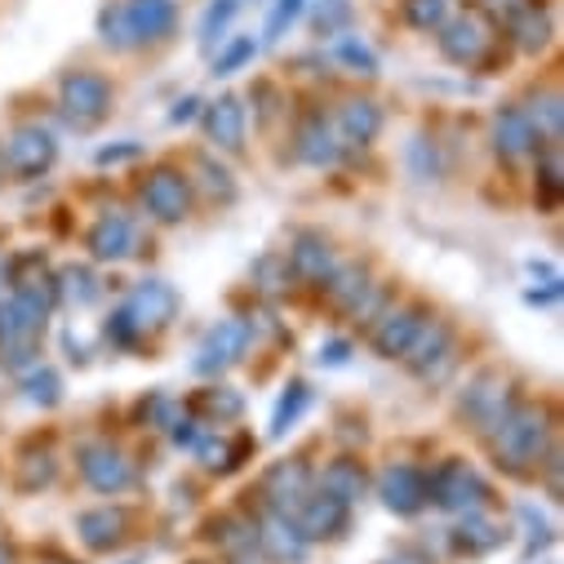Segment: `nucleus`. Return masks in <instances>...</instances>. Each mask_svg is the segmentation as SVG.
<instances>
[{
	"instance_id": "nucleus-1",
	"label": "nucleus",
	"mask_w": 564,
	"mask_h": 564,
	"mask_svg": "<svg viewBox=\"0 0 564 564\" xmlns=\"http://www.w3.org/2000/svg\"><path fill=\"white\" fill-rule=\"evenodd\" d=\"M485 436H489L494 463H498L507 476H529V471H538L542 454H546L551 441H555L551 413L538 409V404H520V400H511V404L498 413V422H494Z\"/></svg>"
},
{
	"instance_id": "nucleus-2",
	"label": "nucleus",
	"mask_w": 564,
	"mask_h": 564,
	"mask_svg": "<svg viewBox=\"0 0 564 564\" xmlns=\"http://www.w3.org/2000/svg\"><path fill=\"white\" fill-rule=\"evenodd\" d=\"M178 23V6L174 0H120L107 6L98 19V36L116 50L129 45H148V41H165Z\"/></svg>"
},
{
	"instance_id": "nucleus-3",
	"label": "nucleus",
	"mask_w": 564,
	"mask_h": 564,
	"mask_svg": "<svg viewBox=\"0 0 564 564\" xmlns=\"http://www.w3.org/2000/svg\"><path fill=\"white\" fill-rule=\"evenodd\" d=\"M45 321H50V312H41L28 299L0 303V365L6 369L32 365L36 347H41V334H45Z\"/></svg>"
},
{
	"instance_id": "nucleus-4",
	"label": "nucleus",
	"mask_w": 564,
	"mask_h": 564,
	"mask_svg": "<svg viewBox=\"0 0 564 564\" xmlns=\"http://www.w3.org/2000/svg\"><path fill=\"white\" fill-rule=\"evenodd\" d=\"M427 502L467 516V511L489 507V502H494V489H489L463 458H449V463H441V467L427 476Z\"/></svg>"
},
{
	"instance_id": "nucleus-5",
	"label": "nucleus",
	"mask_w": 564,
	"mask_h": 564,
	"mask_svg": "<svg viewBox=\"0 0 564 564\" xmlns=\"http://www.w3.org/2000/svg\"><path fill=\"white\" fill-rule=\"evenodd\" d=\"M417 378H427V382H436V378H445L449 369H454V360H458V343H454V325H445V321H432V325H422L417 334H413V343L404 347V356H400Z\"/></svg>"
},
{
	"instance_id": "nucleus-6",
	"label": "nucleus",
	"mask_w": 564,
	"mask_h": 564,
	"mask_svg": "<svg viewBox=\"0 0 564 564\" xmlns=\"http://www.w3.org/2000/svg\"><path fill=\"white\" fill-rule=\"evenodd\" d=\"M58 102L76 129H94L111 111V85L98 72H67L58 85Z\"/></svg>"
},
{
	"instance_id": "nucleus-7",
	"label": "nucleus",
	"mask_w": 564,
	"mask_h": 564,
	"mask_svg": "<svg viewBox=\"0 0 564 564\" xmlns=\"http://www.w3.org/2000/svg\"><path fill=\"white\" fill-rule=\"evenodd\" d=\"M249 343H253V329H249V321H240V316H227V321H218L205 338H200V347H196V360H192V369L196 373H223V369H231V365H240V356L249 351Z\"/></svg>"
},
{
	"instance_id": "nucleus-8",
	"label": "nucleus",
	"mask_w": 564,
	"mask_h": 564,
	"mask_svg": "<svg viewBox=\"0 0 564 564\" xmlns=\"http://www.w3.org/2000/svg\"><path fill=\"white\" fill-rule=\"evenodd\" d=\"M76 467H80L85 485H89V489H98V494H124V489L133 485V476H138V471H133V463H129L116 445H107V441L80 445Z\"/></svg>"
},
{
	"instance_id": "nucleus-9",
	"label": "nucleus",
	"mask_w": 564,
	"mask_h": 564,
	"mask_svg": "<svg viewBox=\"0 0 564 564\" xmlns=\"http://www.w3.org/2000/svg\"><path fill=\"white\" fill-rule=\"evenodd\" d=\"M54 156H58V143H54V133L45 124H23V129L10 133V143H6V165L19 178L45 174L54 165Z\"/></svg>"
},
{
	"instance_id": "nucleus-10",
	"label": "nucleus",
	"mask_w": 564,
	"mask_h": 564,
	"mask_svg": "<svg viewBox=\"0 0 564 564\" xmlns=\"http://www.w3.org/2000/svg\"><path fill=\"white\" fill-rule=\"evenodd\" d=\"M378 498L395 516H417L427 507V476H422L413 463H387L378 476Z\"/></svg>"
},
{
	"instance_id": "nucleus-11",
	"label": "nucleus",
	"mask_w": 564,
	"mask_h": 564,
	"mask_svg": "<svg viewBox=\"0 0 564 564\" xmlns=\"http://www.w3.org/2000/svg\"><path fill=\"white\" fill-rule=\"evenodd\" d=\"M494 152L507 165H520V161H529V156L542 152V133L533 129V120L524 116V107H502L494 116Z\"/></svg>"
},
{
	"instance_id": "nucleus-12",
	"label": "nucleus",
	"mask_w": 564,
	"mask_h": 564,
	"mask_svg": "<svg viewBox=\"0 0 564 564\" xmlns=\"http://www.w3.org/2000/svg\"><path fill=\"white\" fill-rule=\"evenodd\" d=\"M143 205H148V214H152L156 223H183L187 209H192V187H187V178H183L178 170L161 165V170L143 183Z\"/></svg>"
},
{
	"instance_id": "nucleus-13",
	"label": "nucleus",
	"mask_w": 564,
	"mask_h": 564,
	"mask_svg": "<svg viewBox=\"0 0 564 564\" xmlns=\"http://www.w3.org/2000/svg\"><path fill=\"white\" fill-rule=\"evenodd\" d=\"M124 312L138 325V334L143 329H165L174 321V312H178V294H174L170 280H143V285H133Z\"/></svg>"
},
{
	"instance_id": "nucleus-14",
	"label": "nucleus",
	"mask_w": 564,
	"mask_h": 564,
	"mask_svg": "<svg viewBox=\"0 0 564 564\" xmlns=\"http://www.w3.org/2000/svg\"><path fill=\"white\" fill-rule=\"evenodd\" d=\"M507 404H511V395H507L502 373H498V369H485V373H476V378H471V387L463 391V404H458V409H463V417L471 422V427L489 432Z\"/></svg>"
},
{
	"instance_id": "nucleus-15",
	"label": "nucleus",
	"mask_w": 564,
	"mask_h": 564,
	"mask_svg": "<svg viewBox=\"0 0 564 564\" xmlns=\"http://www.w3.org/2000/svg\"><path fill=\"white\" fill-rule=\"evenodd\" d=\"M307 494H312V467L299 463V458L275 463V467L267 471V480H262V498H267L271 511H280V516H294Z\"/></svg>"
},
{
	"instance_id": "nucleus-16",
	"label": "nucleus",
	"mask_w": 564,
	"mask_h": 564,
	"mask_svg": "<svg viewBox=\"0 0 564 564\" xmlns=\"http://www.w3.org/2000/svg\"><path fill=\"white\" fill-rule=\"evenodd\" d=\"M422 325H427V312H422V307H395V312H382V316L373 321L369 343H373V351H378L382 360H400L404 347L413 343V334H417Z\"/></svg>"
},
{
	"instance_id": "nucleus-17",
	"label": "nucleus",
	"mask_w": 564,
	"mask_h": 564,
	"mask_svg": "<svg viewBox=\"0 0 564 564\" xmlns=\"http://www.w3.org/2000/svg\"><path fill=\"white\" fill-rule=\"evenodd\" d=\"M133 245H138V231H133V218L129 214H102L94 227H89V236H85V249H89V258H98V262H120V258H129L133 253Z\"/></svg>"
},
{
	"instance_id": "nucleus-18",
	"label": "nucleus",
	"mask_w": 564,
	"mask_h": 564,
	"mask_svg": "<svg viewBox=\"0 0 564 564\" xmlns=\"http://www.w3.org/2000/svg\"><path fill=\"white\" fill-rule=\"evenodd\" d=\"M347 502L343 498H334V494H307L303 498V507L294 511V524L303 529V538L307 542H316V538H338L343 529H347Z\"/></svg>"
},
{
	"instance_id": "nucleus-19",
	"label": "nucleus",
	"mask_w": 564,
	"mask_h": 564,
	"mask_svg": "<svg viewBox=\"0 0 564 564\" xmlns=\"http://www.w3.org/2000/svg\"><path fill=\"white\" fill-rule=\"evenodd\" d=\"M285 258H290V271H294V275H303V280H312V285H325L329 271L338 267L334 245H329L321 231H299Z\"/></svg>"
},
{
	"instance_id": "nucleus-20",
	"label": "nucleus",
	"mask_w": 564,
	"mask_h": 564,
	"mask_svg": "<svg viewBox=\"0 0 564 564\" xmlns=\"http://www.w3.org/2000/svg\"><path fill=\"white\" fill-rule=\"evenodd\" d=\"M205 133H209V143L218 148V152H245V107H240V98H218V102H209V111H205Z\"/></svg>"
},
{
	"instance_id": "nucleus-21",
	"label": "nucleus",
	"mask_w": 564,
	"mask_h": 564,
	"mask_svg": "<svg viewBox=\"0 0 564 564\" xmlns=\"http://www.w3.org/2000/svg\"><path fill=\"white\" fill-rule=\"evenodd\" d=\"M76 533L89 551H111L120 546V538L129 533V511L124 507H94L76 516Z\"/></svg>"
},
{
	"instance_id": "nucleus-22",
	"label": "nucleus",
	"mask_w": 564,
	"mask_h": 564,
	"mask_svg": "<svg viewBox=\"0 0 564 564\" xmlns=\"http://www.w3.org/2000/svg\"><path fill=\"white\" fill-rule=\"evenodd\" d=\"M258 546H262L271 560H280V564H299V560L307 555V538H303V529H299L290 516H280V511H271V516L262 520V529H258Z\"/></svg>"
},
{
	"instance_id": "nucleus-23",
	"label": "nucleus",
	"mask_w": 564,
	"mask_h": 564,
	"mask_svg": "<svg viewBox=\"0 0 564 564\" xmlns=\"http://www.w3.org/2000/svg\"><path fill=\"white\" fill-rule=\"evenodd\" d=\"M378 129H382V111H378V102H369V98L347 102V107L338 111V120H334L338 148H369L373 138H378Z\"/></svg>"
},
{
	"instance_id": "nucleus-24",
	"label": "nucleus",
	"mask_w": 564,
	"mask_h": 564,
	"mask_svg": "<svg viewBox=\"0 0 564 564\" xmlns=\"http://www.w3.org/2000/svg\"><path fill=\"white\" fill-rule=\"evenodd\" d=\"M441 50H445V58H449V63L471 67V63H476V58L489 50V28H485L476 14H463V19H454V23L445 28Z\"/></svg>"
},
{
	"instance_id": "nucleus-25",
	"label": "nucleus",
	"mask_w": 564,
	"mask_h": 564,
	"mask_svg": "<svg viewBox=\"0 0 564 564\" xmlns=\"http://www.w3.org/2000/svg\"><path fill=\"white\" fill-rule=\"evenodd\" d=\"M338 133H334V124L321 116V111H312L307 120H303V129H299V161L303 165H316V170H325V165H334L338 161Z\"/></svg>"
},
{
	"instance_id": "nucleus-26",
	"label": "nucleus",
	"mask_w": 564,
	"mask_h": 564,
	"mask_svg": "<svg viewBox=\"0 0 564 564\" xmlns=\"http://www.w3.org/2000/svg\"><path fill=\"white\" fill-rule=\"evenodd\" d=\"M321 489H325V494H334V498H343V502L351 507V502H360V498H365V489H369V476H365L360 458L343 454V458H334V463L325 467V476H321Z\"/></svg>"
},
{
	"instance_id": "nucleus-27",
	"label": "nucleus",
	"mask_w": 564,
	"mask_h": 564,
	"mask_svg": "<svg viewBox=\"0 0 564 564\" xmlns=\"http://www.w3.org/2000/svg\"><path fill=\"white\" fill-rule=\"evenodd\" d=\"M454 546H458V551H467V555H489V551H498V546H502V524L485 520L480 511H467V516H463V524L454 529Z\"/></svg>"
},
{
	"instance_id": "nucleus-28",
	"label": "nucleus",
	"mask_w": 564,
	"mask_h": 564,
	"mask_svg": "<svg viewBox=\"0 0 564 564\" xmlns=\"http://www.w3.org/2000/svg\"><path fill=\"white\" fill-rule=\"evenodd\" d=\"M365 290H369V271H365L360 262H343V267H334L329 280H325V294H329V303H334L338 312H351Z\"/></svg>"
},
{
	"instance_id": "nucleus-29",
	"label": "nucleus",
	"mask_w": 564,
	"mask_h": 564,
	"mask_svg": "<svg viewBox=\"0 0 564 564\" xmlns=\"http://www.w3.org/2000/svg\"><path fill=\"white\" fill-rule=\"evenodd\" d=\"M307 409H312V387L307 382H290L285 395H280V404H275V413H271V441H285Z\"/></svg>"
},
{
	"instance_id": "nucleus-30",
	"label": "nucleus",
	"mask_w": 564,
	"mask_h": 564,
	"mask_svg": "<svg viewBox=\"0 0 564 564\" xmlns=\"http://www.w3.org/2000/svg\"><path fill=\"white\" fill-rule=\"evenodd\" d=\"M58 299H67L76 307H94L102 299V285L89 267H63L58 271Z\"/></svg>"
},
{
	"instance_id": "nucleus-31",
	"label": "nucleus",
	"mask_w": 564,
	"mask_h": 564,
	"mask_svg": "<svg viewBox=\"0 0 564 564\" xmlns=\"http://www.w3.org/2000/svg\"><path fill=\"white\" fill-rule=\"evenodd\" d=\"M192 454H196V458H200L209 471H236V467H240V458L249 454V441H236V445H227L223 436L214 441V436L205 432V436L196 441V449H192Z\"/></svg>"
},
{
	"instance_id": "nucleus-32",
	"label": "nucleus",
	"mask_w": 564,
	"mask_h": 564,
	"mask_svg": "<svg viewBox=\"0 0 564 564\" xmlns=\"http://www.w3.org/2000/svg\"><path fill=\"white\" fill-rule=\"evenodd\" d=\"M23 391H28V400H32V404L54 409V404L63 400V378H58V369L41 365V369H32V373L23 378Z\"/></svg>"
},
{
	"instance_id": "nucleus-33",
	"label": "nucleus",
	"mask_w": 564,
	"mask_h": 564,
	"mask_svg": "<svg viewBox=\"0 0 564 564\" xmlns=\"http://www.w3.org/2000/svg\"><path fill=\"white\" fill-rule=\"evenodd\" d=\"M511 36H516L520 50H542L546 45V19L533 6H524V10L511 14Z\"/></svg>"
},
{
	"instance_id": "nucleus-34",
	"label": "nucleus",
	"mask_w": 564,
	"mask_h": 564,
	"mask_svg": "<svg viewBox=\"0 0 564 564\" xmlns=\"http://www.w3.org/2000/svg\"><path fill=\"white\" fill-rule=\"evenodd\" d=\"M404 161H409V174L417 183H436L441 178V156H436V143H427V138H413Z\"/></svg>"
},
{
	"instance_id": "nucleus-35",
	"label": "nucleus",
	"mask_w": 564,
	"mask_h": 564,
	"mask_svg": "<svg viewBox=\"0 0 564 564\" xmlns=\"http://www.w3.org/2000/svg\"><path fill=\"white\" fill-rule=\"evenodd\" d=\"M54 476H58V463H54V454H50V449L28 454V458L19 463V489H45Z\"/></svg>"
},
{
	"instance_id": "nucleus-36",
	"label": "nucleus",
	"mask_w": 564,
	"mask_h": 564,
	"mask_svg": "<svg viewBox=\"0 0 564 564\" xmlns=\"http://www.w3.org/2000/svg\"><path fill=\"white\" fill-rule=\"evenodd\" d=\"M253 280L267 290V294H280L294 280V271H290V258L285 253H267V258H258V267H253Z\"/></svg>"
},
{
	"instance_id": "nucleus-37",
	"label": "nucleus",
	"mask_w": 564,
	"mask_h": 564,
	"mask_svg": "<svg viewBox=\"0 0 564 564\" xmlns=\"http://www.w3.org/2000/svg\"><path fill=\"white\" fill-rule=\"evenodd\" d=\"M236 10H240V0H209V10H205V19H200V45L209 50L214 41H223V32H227V23L236 19Z\"/></svg>"
},
{
	"instance_id": "nucleus-38",
	"label": "nucleus",
	"mask_w": 564,
	"mask_h": 564,
	"mask_svg": "<svg viewBox=\"0 0 564 564\" xmlns=\"http://www.w3.org/2000/svg\"><path fill=\"white\" fill-rule=\"evenodd\" d=\"M445 14H449V0H404V19H409L417 32L445 28Z\"/></svg>"
},
{
	"instance_id": "nucleus-39",
	"label": "nucleus",
	"mask_w": 564,
	"mask_h": 564,
	"mask_svg": "<svg viewBox=\"0 0 564 564\" xmlns=\"http://www.w3.org/2000/svg\"><path fill=\"white\" fill-rule=\"evenodd\" d=\"M560 192H564V170H560V152H546L542 161H538V200L551 209L555 200H560Z\"/></svg>"
},
{
	"instance_id": "nucleus-40",
	"label": "nucleus",
	"mask_w": 564,
	"mask_h": 564,
	"mask_svg": "<svg viewBox=\"0 0 564 564\" xmlns=\"http://www.w3.org/2000/svg\"><path fill=\"white\" fill-rule=\"evenodd\" d=\"M253 54H258L253 36H240V41H231V45H227V50L214 58V76H236V72H240V67H245Z\"/></svg>"
},
{
	"instance_id": "nucleus-41",
	"label": "nucleus",
	"mask_w": 564,
	"mask_h": 564,
	"mask_svg": "<svg viewBox=\"0 0 564 564\" xmlns=\"http://www.w3.org/2000/svg\"><path fill=\"white\" fill-rule=\"evenodd\" d=\"M338 58H343L347 67H356L360 76H373V72H378V58H373V50H369L360 36H343V41H338Z\"/></svg>"
},
{
	"instance_id": "nucleus-42",
	"label": "nucleus",
	"mask_w": 564,
	"mask_h": 564,
	"mask_svg": "<svg viewBox=\"0 0 564 564\" xmlns=\"http://www.w3.org/2000/svg\"><path fill=\"white\" fill-rule=\"evenodd\" d=\"M299 14H303V0H275V6H271V19H267V41H280V36H285L294 23H299Z\"/></svg>"
},
{
	"instance_id": "nucleus-43",
	"label": "nucleus",
	"mask_w": 564,
	"mask_h": 564,
	"mask_svg": "<svg viewBox=\"0 0 564 564\" xmlns=\"http://www.w3.org/2000/svg\"><path fill=\"white\" fill-rule=\"evenodd\" d=\"M196 409H209V413H218V417H236V413L245 409V395L231 391V387H214V391H205V395L196 400Z\"/></svg>"
},
{
	"instance_id": "nucleus-44",
	"label": "nucleus",
	"mask_w": 564,
	"mask_h": 564,
	"mask_svg": "<svg viewBox=\"0 0 564 564\" xmlns=\"http://www.w3.org/2000/svg\"><path fill=\"white\" fill-rule=\"evenodd\" d=\"M200 174H205V187H209L214 196H223V200H231V196H236V183H231V174H227L223 165L200 161Z\"/></svg>"
},
{
	"instance_id": "nucleus-45",
	"label": "nucleus",
	"mask_w": 564,
	"mask_h": 564,
	"mask_svg": "<svg viewBox=\"0 0 564 564\" xmlns=\"http://www.w3.org/2000/svg\"><path fill=\"white\" fill-rule=\"evenodd\" d=\"M170 436H174L178 449H196V441L205 436V427H200L196 417H174V422H170Z\"/></svg>"
},
{
	"instance_id": "nucleus-46",
	"label": "nucleus",
	"mask_w": 564,
	"mask_h": 564,
	"mask_svg": "<svg viewBox=\"0 0 564 564\" xmlns=\"http://www.w3.org/2000/svg\"><path fill=\"white\" fill-rule=\"evenodd\" d=\"M107 338H111L116 347H129V343L138 338V325L129 321V312H124V307H120V312L111 316V325H107Z\"/></svg>"
},
{
	"instance_id": "nucleus-47",
	"label": "nucleus",
	"mask_w": 564,
	"mask_h": 564,
	"mask_svg": "<svg viewBox=\"0 0 564 564\" xmlns=\"http://www.w3.org/2000/svg\"><path fill=\"white\" fill-rule=\"evenodd\" d=\"M316 360L329 365V369H338V365L351 360V343H347V338H329V343H321V356H316Z\"/></svg>"
},
{
	"instance_id": "nucleus-48",
	"label": "nucleus",
	"mask_w": 564,
	"mask_h": 564,
	"mask_svg": "<svg viewBox=\"0 0 564 564\" xmlns=\"http://www.w3.org/2000/svg\"><path fill=\"white\" fill-rule=\"evenodd\" d=\"M133 156H143V148H138V143H120V148H102L98 152V165H120V161H133Z\"/></svg>"
},
{
	"instance_id": "nucleus-49",
	"label": "nucleus",
	"mask_w": 564,
	"mask_h": 564,
	"mask_svg": "<svg viewBox=\"0 0 564 564\" xmlns=\"http://www.w3.org/2000/svg\"><path fill=\"white\" fill-rule=\"evenodd\" d=\"M343 19H347V6H343V0H338V6H334L329 14H321V19H316V28H321V32H334V28L343 23Z\"/></svg>"
},
{
	"instance_id": "nucleus-50",
	"label": "nucleus",
	"mask_w": 564,
	"mask_h": 564,
	"mask_svg": "<svg viewBox=\"0 0 564 564\" xmlns=\"http://www.w3.org/2000/svg\"><path fill=\"white\" fill-rule=\"evenodd\" d=\"M196 107H200V98H183L170 120H174V124H187V120H196Z\"/></svg>"
},
{
	"instance_id": "nucleus-51",
	"label": "nucleus",
	"mask_w": 564,
	"mask_h": 564,
	"mask_svg": "<svg viewBox=\"0 0 564 564\" xmlns=\"http://www.w3.org/2000/svg\"><path fill=\"white\" fill-rule=\"evenodd\" d=\"M0 564H14V555H10L6 546H0Z\"/></svg>"
},
{
	"instance_id": "nucleus-52",
	"label": "nucleus",
	"mask_w": 564,
	"mask_h": 564,
	"mask_svg": "<svg viewBox=\"0 0 564 564\" xmlns=\"http://www.w3.org/2000/svg\"><path fill=\"white\" fill-rule=\"evenodd\" d=\"M192 564H205V560H192Z\"/></svg>"
}]
</instances>
